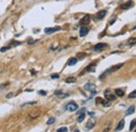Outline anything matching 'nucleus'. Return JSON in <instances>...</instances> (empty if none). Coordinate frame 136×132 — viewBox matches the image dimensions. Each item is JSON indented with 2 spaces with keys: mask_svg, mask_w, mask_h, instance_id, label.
<instances>
[{
  "mask_svg": "<svg viewBox=\"0 0 136 132\" xmlns=\"http://www.w3.org/2000/svg\"><path fill=\"white\" fill-rule=\"evenodd\" d=\"M66 110L67 111H75V110H78V108H79V106H78V104L76 103H74V102H69L67 105H66Z\"/></svg>",
  "mask_w": 136,
  "mask_h": 132,
  "instance_id": "obj_1",
  "label": "nucleus"
},
{
  "mask_svg": "<svg viewBox=\"0 0 136 132\" xmlns=\"http://www.w3.org/2000/svg\"><path fill=\"white\" fill-rule=\"evenodd\" d=\"M90 21H91L90 15H85V16L83 17V18L81 19L80 24H81V25H87V24H89V23H90Z\"/></svg>",
  "mask_w": 136,
  "mask_h": 132,
  "instance_id": "obj_2",
  "label": "nucleus"
},
{
  "mask_svg": "<svg viewBox=\"0 0 136 132\" xmlns=\"http://www.w3.org/2000/svg\"><path fill=\"white\" fill-rule=\"evenodd\" d=\"M124 66V63H120V64H116V65H114V66H112V67H110L107 71L105 72V74H109V72H113V71H116V70H118L120 68H122Z\"/></svg>",
  "mask_w": 136,
  "mask_h": 132,
  "instance_id": "obj_3",
  "label": "nucleus"
},
{
  "mask_svg": "<svg viewBox=\"0 0 136 132\" xmlns=\"http://www.w3.org/2000/svg\"><path fill=\"white\" fill-rule=\"evenodd\" d=\"M133 5H134V2L132 1V0H130V1L125 2V3L121 6V8H122V10H129V8H131Z\"/></svg>",
  "mask_w": 136,
  "mask_h": 132,
  "instance_id": "obj_4",
  "label": "nucleus"
},
{
  "mask_svg": "<svg viewBox=\"0 0 136 132\" xmlns=\"http://www.w3.org/2000/svg\"><path fill=\"white\" fill-rule=\"evenodd\" d=\"M105 98H106L107 101H114V100L116 99V95L113 94V93H110V92L107 90V91H105Z\"/></svg>",
  "mask_w": 136,
  "mask_h": 132,
  "instance_id": "obj_5",
  "label": "nucleus"
},
{
  "mask_svg": "<svg viewBox=\"0 0 136 132\" xmlns=\"http://www.w3.org/2000/svg\"><path fill=\"white\" fill-rule=\"evenodd\" d=\"M95 124H96L95 120H89L88 123L86 124V129H87V130H91V129H93V128H94V126H95Z\"/></svg>",
  "mask_w": 136,
  "mask_h": 132,
  "instance_id": "obj_6",
  "label": "nucleus"
},
{
  "mask_svg": "<svg viewBox=\"0 0 136 132\" xmlns=\"http://www.w3.org/2000/svg\"><path fill=\"white\" fill-rule=\"evenodd\" d=\"M106 47H107V44H106V43H98V44H96L94 47H93V50L99 51V50L104 49V48H106Z\"/></svg>",
  "mask_w": 136,
  "mask_h": 132,
  "instance_id": "obj_7",
  "label": "nucleus"
},
{
  "mask_svg": "<svg viewBox=\"0 0 136 132\" xmlns=\"http://www.w3.org/2000/svg\"><path fill=\"white\" fill-rule=\"evenodd\" d=\"M85 89L88 91H91V92H95V85L92 83H87L85 85Z\"/></svg>",
  "mask_w": 136,
  "mask_h": 132,
  "instance_id": "obj_8",
  "label": "nucleus"
},
{
  "mask_svg": "<svg viewBox=\"0 0 136 132\" xmlns=\"http://www.w3.org/2000/svg\"><path fill=\"white\" fill-rule=\"evenodd\" d=\"M58 31H61V27L60 26H56V27H47V28H45L44 30V32L46 33V34H53V33H55V32H58Z\"/></svg>",
  "mask_w": 136,
  "mask_h": 132,
  "instance_id": "obj_9",
  "label": "nucleus"
},
{
  "mask_svg": "<svg viewBox=\"0 0 136 132\" xmlns=\"http://www.w3.org/2000/svg\"><path fill=\"white\" fill-rule=\"evenodd\" d=\"M107 14V11L106 10H101V11H98L97 14H96V19L97 20H101V19H104V17L106 16Z\"/></svg>",
  "mask_w": 136,
  "mask_h": 132,
  "instance_id": "obj_10",
  "label": "nucleus"
},
{
  "mask_svg": "<svg viewBox=\"0 0 136 132\" xmlns=\"http://www.w3.org/2000/svg\"><path fill=\"white\" fill-rule=\"evenodd\" d=\"M96 63H97V62H93V63H91L89 66L86 67L85 71H86V72H92V71H94V70H95V65H96Z\"/></svg>",
  "mask_w": 136,
  "mask_h": 132,
  "instance_id": "obj_11",
  "label": "nucleus"
},
{
  "mask_svg": "<svg viewBox=\"0 0 136 132\" xmlns=\"http://www.w3.org/2000/svg\"><path fill=\"white\" fill-rule=\"evenodd\" d=\"M89 27H86V26H84V27H81V31H80V36L81 37H85L86 35L89 33Z\"/></svg>",
  "mask_w": 136,
  "mask_h": 132,
  "instance_id": "obj_12",
  "label": "nucleus"
},
{
  "mask_svg": "<svg viewBox=\"0 0 136 132\" xmlns=\"http://www.w3.org/2000/svg\"><path fill=\"white\" fill-rule=\"evenodd\" d=\"M95 101H96V103H98V104H101V105H103V106H109V103H108V101L106 100H104V99H101V98H96L95 99Z\"/></svg>",
  "mask_w": 136,
  "mask_h": 132,
  "instance_id": "obj_13",
  "label": "nucleus"
},
{
  "mask_svg": "<svg viewBox=\"0 0 136 132\" xmlns=\"http://www.w3.org/2000/svg\"><path fill=\"white\" fill-rule=\"evenodd\" d=\"M124 127H125V120H122V121L117 124V126H116V128H115V131H121V130H123Z\"/></svg>",
  "mask_w": 136,
  "mask_h": 132,
  "instance_id": "obj_14",
  "label": "nucleus"
},
{
  "mask_svg": "<svg viewBox=\"0 0 136 132\" xmlns=\"http://www.w3.org/2000/svg\"><path fill=\"white\" fill-rule=\"evenodd\" d=\"M76 63H78V59H76V58H70L69 60H68V62H67V64L69 66H73Z\"/></svg>",
  "mask_w": 136,
  "mask_h": 132,
  "instance_id": "obj_15",
  "label": "nucleus"
},
{
  "mask_svg": "<svg viewBox=\"0 0 136 132\" xmlns=\"http://www.w3.org/2000/svg\"><path fill=\"white\" fill-rule=\"evenodd\" d=\"M114 92H115V94H116L117 96H124V95H125L124 90L121 89V88H116V89L114 90Z\"/></svg>",
  "mask_w": 136,
  "mask_h": 132,
  "instance_id": "obj_16",
  "label": "nucleus"
},
{
  "mask_svg": "<svg viewBox=\"0 0 136 132\" xmlns=\"http://www.w3.org/2000/svg\"><path fill=\"white\" fill-rule=\"evenodd\" d=\"M134 112H135V106H131V107L128 108V110H127L126 114H127V115H130V114H132V113H134Z\"/></svg>",
  "mask_w": 136,
  "mask_h": 132,
  "instance_id": "obj_17",
  "label": "nucleus"
},
{
  "mask_svg": "<svg viewBox=\"0 0 136 132\" xmlns=\"http://www.w3.org/2000/svg\"><path fill=\"white\" fill-rule=\"evenodd\" d=\"M66 83H75L76 82V79L74 77H69V78H67L66 80H65Z\"/></svg>",
  "mask_w": 136,
  "mask_h": 132,
  "instance_id": "obj_18",
  "label": "nucleus"
},
{
  "mask_svg": "<svg viewBox=\"0 0 136 132\" xmlns=\"http://www.w3.org/2000/svg\"><path fill=\"white\" fill-rule=\"evenodd\" d=\"M135 43H136V39L133 37V38H130L129 40H128V45H130V46H133V45H135Z\"/></svg>",
  "mask_w": 136,
  "mask_h": 132,
  "instance_id": "obj_19",
  "label": "nucleus"
},
{
  "mask_svg": "<svg viewBox=\"0 0 136 132\" xmlns=\"http://www.w3.org/2000/svg\"><path fill=\"white\" fill-rule=\"evenodd\" d=\"M84 119H85V114H84V112H83V113H80V115L78 116V120H76V121H78L79 123H81V122L84 121Z\"/></svg>",
  "mask_w": 136,
  "mask_h": 132,
  "instance_id": "obj_20",
  "label": "nucleus"
},
{
  "mask_svg": "<svg viewBox=\"0 0 136 132\" xmlns=\"http://www.w3.org/2000/svg\"><path fill=\"white\" fill-rule=\"evenodd\" d=\"M86 57V54H84V52H78V55H76V59H84Z\"/></svg>",
  "mask_w": 136,
  "mask_h": 132,
  "instance_id": "obj_21",
  "label": "nucleus"
},
{
  "mask_svg": "<svg viewBox=\"0 0 136 132\" xmlns=\"http://www.w3.org/2000/svg\"><path fill=\"white\" fill-rule=\"evenodd\" d=\"M135 124H136V120L134 119V120H132V122H131V124H130V131L134 130V128H135Z\"/></svg>",
  "mask_w": 136,
  "mask_h": 132,
  "instance_id": "obj_22",
  "label": "nucleus"
},
{
  "mask_svg": "<svg viewBox=\"0 0 136 132\" xmlns=\"http://www.w3.org/2000/svg\"><path fill=\"white\" fill-rule=\"evenodd\" d=\"M67 131H68V129L66 127H61V128L57 129V132H67Z\"/></svg>",
  "mask_w": 136,
  "mask_h": 132,
  "instance_id": "obj_23",
  "label": "nucleus"
},
{
  "mask_svg": "<svg viewBox=\"0 0 136 132\" xmlns=\"http://www.w3.org/2000/svg\"><path fill=\"white\" fill-rule=\"evenodd\" d=\"M55 121H56V120L53 119V118H52V119H49V120L47 121V125H53L54 123H55Z\"/></svg>",
  "mask_w": 136,
  "mask_h": 132,
  "instance_id": "obj_24",
  "label": "nucleus"
},
{
  "mask_svg": "<svg viewBox=\"0 0 136 132\" xmlns=\"http://www.w3.org/2000/svg\"><path fill=\"white\" fill-rule=\"evenodd\" d=\"M129 98H130V99H135V98H136V91H133V92L129 95Z\"/></svg>",
  "mask_w": 136,
  "mask_h": 132,
  "instance_id": "obj_25",
  "label": "nucleus"
},
{
  "mask_svg": "<svg viewBox=\"0 0 136 132\" xmlns=\"http://www.w3.org/2000/svg\"><path fill=\"white\" fill-rule=\"evenodd\" d=\"M50 77H52V79H59V78H60V75H59V74H54Z\"/></svg>",
  "mask_w": 136,
  "mask_h": 132,
  "instance_id": "obj_26",
  "label": "nucleus"
},
{
  "mask_svg": "<svg viewBox=\"0 0 136 132\" xmlns=\"http://www.w3.org/2000/svg\"><path fill=\"white\" fill-rule=\"evenodd\" d=\"M8 49H10V47H1L0 51H1V52H4V51H6V50H8Z\"/></svg>",
  "mask_w": 136,
  "mask_h": 132,
  "instance_id": "obj_27",
  "label": "nucleus"
},
{
  "mask_svg": "<svg viewBox=\"0 0 136 132\" xmlns=\"http://www.w3.org/2000/svg\"><path fill=\"white\" fill-rule=\"evenodd\" d=\"M39 93H40L41 95H46V94H47V92H46L45 90H40V91H39Z\"/></svg>",
  "mask_w": 136,
  "mask_h": 132,
  "instance_id": "obj_28",
  "label": "nucleus"
},
{
  "mask_svg": "<svg viewBox=\"0 0 136 132\" xmlns=\"http://www.w3.org/2000/svg\"><path fill=\"white\" fill-rule=\"evenodd\" d=\"M12 44H13L14 46H17V45H20V44H21V42H17V41H15V42H13Z\"/></svg>",
  "mask_w": 136,
  "mask_h": 132,
  "instance_id": "obj_29",
  "label": "nucleus"
},
{
  "mask_svg": "<svg viewBox=\"0 0 136 132\" xmlns=\"http://www.w3.org/2000/svg\"><path fill=\"white\" fill-rule=\"evenodd\" d=\"M62 93V90H57V91H55V94L56 95H60Z\"/></svg>",
  "mask_w": 136,
  "mask_h": 132,
  "instance_id": "obj_30",
  "label": "nucleus"
},
{
  "mask_svg": "<svg viewBox=\"0 0 136 132\" xmlns=\"http://www.w3.org/2000/svg\"><path fill=\"white\" fill-rule=\"evenodd\" d=\"M13 95H14V94H13L12 92H10V93H8V94L6 95V98H7V99H10V98H12V96H13Z\"/></svg>",
  "mask_w": 136,
  "mask_h": 132,
  "instance_id": "obj_31",
  "label": "nucleus"
},
{
  "mask_svg": "<svg viewBox=\"0 0 136 132\" xmlns=\"http://www.w3.org/2000/svg\"><path fill=\"white\" fill-rule=\"evenodd\" d=\"M115 19H116V17H113V18H112V20L111 21H110V24H112L114 21H115Z\"/></svg>",
  "mask_w": 136,
  "mask_h": 132,
  "instance_id": "obj_32",
  "label": "nucleus"
},
{
  "mask_svg": "<svg viewBox=\"0 0 136 132\" xmlns=\"http://www.w3.org/2000/svg\"><path fill=\"white\" fill-rule=\"evenodd\" d=\"M84 111H85V109H84V108H83V109H81V110H80V111H78V113H79V114H80V113H83V112H84Z\"/></svg>",
  "mask_w": 136,
  "mask_h": 132,
  "instance_id": "obj_33",
  "label": "nucleus"
}]
</instances>
